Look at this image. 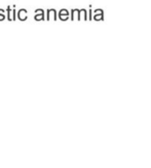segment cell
I'll use <instances>...</instances> for the list:
<instances>
[{"instance_id":"obj_1","label":"cell","mask_w":151,"mask_h":168,"mask_svg":"<svg viewBox=\"0 0 151 168\" xmlns=\"http://www.w3.org/2000/svg\"><path fill=\"white\" fill-rule=\"evenodd\" d=\"M47 21H49V20H57V11H56V9H54V8H51V9H47V11H46V18H45Z\"/></svg>"},{"instance_id":"obj_2","label":"cell","mask_w":151,"mask_h":168,"mask_svg":"<svg viewBox=\"0 0 151 168\" xmlns=\"http://www.w3.org/2000/svg\"><path fill=\"white\" fill-rule=\"evenodd\" d=\"M34 19L36 21H40V20H45V15H44V11L43 9H36L35 11V17Z\"/></svg>"},{"instance_id":"obj_3","label":"cell","mask_w":151,"mask_h":168,"mask_svg":"<svg viewBox=\"0 0 151 168\" xmlns=\"http://www.w3.org/2000/svg\"><path fill=\"white\" fill-rule=\"evenodd\" d=\"M27 14H28V11H26V9H24V8H22V9L19 11V13H18V18H19V20H21V21H25V20L28 19Z\"/></svg>"},{"instance_id":"obj_4","label":"cell","mask_w":151,"mask_h":168,"mask_svg":"<svg viewBox=\"0 0 151 168\" xmlns=\"http://www.w3.org/2000/svg\"><path fill=\"white\" fill-rule=\"evenodd\" d=\"M59 18L62 21H66V20L69 19V13H68L67 9H61L59 13Z\"/></svg>"},{"instance_id":"obj_5","label":"cell","mask_w":151,"mask_h":168,"mask_svg":"<svg viewBox=\"0 0 151 168\" xmlns=\"http://www.w3.org/2000/svg\"><path fill=\"white\" fill-rule=\"evenodd\" d=\"M104 13H103L102 9H97V11H95V17L94 19L95 20H104V17H103Z\"/></svg>"},{"instance_id":"obj_6","label":"cell","mask_w":151,"mask_h":168,"mask_svg":"<svg viewBox=\"0 0 151 168\" xmlns=\"http://www.w3.org/2000/svg\"><path fill=\"white\" fill-rule=\"evenodd\" d=\"M79 20V9L71 11V20Z\"/></svg>"},{"instance_id":"obj_7","label":"cell","mask_w":151,"mask_h":168,"mask_svg":"<svg viewBox=\"0 0 151 168\" xmlns=\"http://www.w3.org/2000/svg\"><path fill=\"white\" fill-rule=\"evenodd\" d=\"M86 11L85 9H79V20L83 19V20H87V16H86Z\"/></svg>"},{"instance_id":"obj_8","label":"cell","mask_w":151,"mask_h":168,"mask_svg":"<svg viewBox=\"0 0 151 168\" xmlns=\"http://www.w3.org/2000/svg\"><path fill=\"white\" fill-rule=\"evenodd\" d=\"M6 18H7L8 21H12V19H11V6H7V8H6Z\"/></svg>"},{"instance_id":"obj_9","label":"cell","mask_w":151,"mask_h":168,"mask_svg":"<svg viewBox=\"0 0 151 168\" xmlns=\"http://www.w3.org/2000/svg\"><path fill=\"white\" fill-rule=\"evenodd\" d=\"M5 19V15H4V11L3 9H0V21H3Z\"/></svg>"},{"instance_id":"obj_10","label":"cell","mask_w":151,"mask_h":168,"mask_svg":"<svg viewBox=\"0 0 151 168\" xmlns=\"http://www.w3.org/2000/svg\"><path fill=\"white\" fill-rule=\"evenodd\" d=\"M11 19H12V21L16 20V9H12V11H11Z\"/></svg>"},{"instance_id":"obj_11","label":"cell","mask_w":151,"mask_h":168,"mask_svg":"<svg viewBox=\"0 0 151 168\" xmlns=\"http://www.w3.org/2000/svg\"><path fill=\"white\" fill-rule=\"evenodd\" d=\"M93 18H92V9L89 11V20H92Z\"/></svg>"}]
</instances>
